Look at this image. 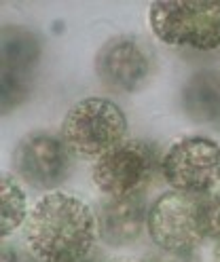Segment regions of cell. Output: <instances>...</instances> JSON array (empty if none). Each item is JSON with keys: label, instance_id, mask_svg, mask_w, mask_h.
Listing matches in <instances>:
<instances>
[{"label": "cell", "instance_id": "1", "mask_svg": "<svg viewBox=\"0 0 220 262\" xmlns=\"http://www.w3.org/2000/svg\"><path fill=\"white\" fill-rule=\"evenodd\" d=\"M24 237L36 262H85L99 239L97 216L76 194L53 190L30 209Z\"/></svg>", "mask_w": 220, "mask_h": 262}, {"label": "cell", "instance_id": "2", "mask_svg": "<svg viewBox=\"0 0 220 262\" xmlns=\"http://www.w3.org/2000/svg\"><path fill=\"white\" fill-rule=\"evenodd\" d=\"M127 114L108 97H83L62 121V142L72 157L95 161L127 138Z\"/></svg>", "mask_w": 220, "mask_h": 262}, {"label": "cell", "instance_id": "3", "mask_svg": "<svg viewBox=\"0 0 220 262\" xmlns=\"http://www.w3.org/2000/svg\"><path fill=\"white\" fill-rule=\"evenodd\" d=\"M148 28L163 45L216 51L220 49V3L159 0L148 7Z\"/></svg>", "mask_w": 220, "mask_h": 262}, {"label": "cell", "instance_id": "4", "mask_svg": "<svg viewBox=\"0 0 220 262\" xmlns=\"http://www.w3.org/2000/svg\"><path fill=\"white\" fill-rule=\"evenodd\" d=\"M163 152L144 138H125L93 161L91 180L104 196L144 192L152 178L161 173Z\"/></svg>", "mask_w": 220, "mask_h": 262}, {"label": "cell", "instance_id": "5", "mask_svg": "<svg viewBox=\"0 0 220 262\" xmlns=\"http://www.w3.org/2000/svg\"><path fill=\"white\" fill-rule=\"evenodd\" d=\"M161 176L174 190L208 194L220 186V142L210 136H182L163 152Z\"/></svg>", "mask_w": 220, "mask_h": 262}, {"label": "cell", "instance_id": "6", "mask_svg": "<svg viewBox=\"0 0 220 262\" xmlns=\"http://www.w3.org/2000/svg\"><path fill=\"white\" fill-rule=\"evenodd\" d=\"M199 196L169 188L150 203L146 233L157 250L189 256L206 243L197 224Z\"/></svg>", "mask_w": 220, "mask_h": 262}, {"label": "cell", "instance_id": "7", "mask_svg": "<svg viewBox=\"0 0 220 262\" xmlns=\"http://www.w3.org/2000/svg\"><path fill=\"white\" fill-rule=\"evenodd\" d=\"M72 155L66 148L62 138H55L47 131H34L19 140L13 152L15 176L24 184L53 192L64 180L70 176Z\"/></svg>", "mask_w": 220, "mask_h": 262}, {"label": "cell", "instance_id": "8", "mask_svg": "<svg viewBox=\"0 0 220 262\" xmlns=\"http://www.w3.org/2000/svg\"><path fill=\"white\" fill-rule=\"evenodd\" d=\"M152 70L150 55L142 42L131 36H114L102 45L95 55V74L99 83L114 93L140 89Z\"/></svg>", "mask_w": 220, "mask_h": 262}, {"label": "cell", "instance_id": "9", "mask_svg": "<svg viewBox=\"0 0 220 262\" xmlns=\"http://www.w3.org/2000/svg\"><path fill=\"white\" fill-rule=\"evenodd\" d=\"M148 203L144 192L123 196H106L95 209L99 239L110 248H125L146 231Z\"/></svg>", "mask_w": 220, "mask_h": 262}, {"label": "cell", "instance_id": "10", "mask_svg": "<svg viewBox=\"0 0 220 262\" xmlns=\"http://www.w3.org/2000/svg\"><path fill=\"white\" fill-rule=\"evenodd\" d=\"M38 59V40L24 28H7L3 34V106L5 112L19 104L30 87L34 63Z\"/></svg>", "mask_w": 220, "mask_h": 262}, {"label": "cell", "instance_id": "11", "mask_svg": "<svg viewBox=\"0 0 220 262\" xmlns=\"http://www.w3.org/2000/svg\"><path fill=\"white\" fill-rule=\"evenodd\" d=\"M186 114L199 123H214L220 127V72L201 70L186 80L184 87Z\"/></svg>", "mask_w": 220, "mask_h": 262}, {"label": "cell", "instance_id": "12", "mask_svg": "<svg viewBox=\"0 0 220 262\" xmlns=\"http://www.w3.org/2000/svg\"><path fill=\"white\" fill-rule=\"evenodd\" d=\"M30 216L28 194L22 186V180L5 173L3 176V205H0V226H3V237H11L17 228L26 226Z\"/></svg>", "mask_w": 220, "mask_h": 262}, {"label": "cell", "instance_id": "13", "mask_svg": "<svg viewBox=\"0 0 220 262\" xmlns=\"http://www.w3.org/2000/svg\"><path fill=\"white\" fill-rule=\"evenodd\" d=\"M197 224L203 241H220V188L199 196Z\"/></svg>", "mask_w": 220, "mask_h": 262}, {"label": "cell", "instance_id": "14", "mask_svg": "<svg viewBox=\"0 0 220 262\" xmlns=\"http://www.w3.org/2000/svg\"><path fill=\"white\" fill-rule=\"evenodd\" d=\"M146 260L148 262H195V254L180 256V254H169V252H161L159 250V256H150Z\"/></svg>", "mask_w": 220, "mask_h": 262}, {"label": "cell", "instance_id": "15", "mask_svg": "<svg viewBox=\"0 0 220 262\" xmlns=\"http://www.w3.org/2000/svg\"><path fill=\"white\" fill-rule=\"evenodd\" d=\"M3 262H28V260H26V256H24L19 250L5 248V252H3Z\"/></svg>", "mask_w": 220, "mask_h": 262}, {"label": "cell", "instance_id": "16", "mask_svg": "<svg viewBox=\"0 0 220 262\" xmlns=\"http://www.w3.org/2000/svg\"><path fill=\"white\" fill-rule=\"evenodd\" d=\"M106 262H148L146 258H133V256H114V258H108Z\"/></svg>", "mask_w": 220, "mask_h": 262}, {"label": "cell", "instance_id": "17", "mask_svg": "<svg viewBox=\"0 0 220 262\" xmlns=\"http://www.w3.org/2000/svg\"><path fill=\"white\" fill-rule=\"evenodd\" d=\"M214 262H220V241L214 243Z\"/></svg>", "mask_w": 220, "mask_h": 262}]
</instances>
